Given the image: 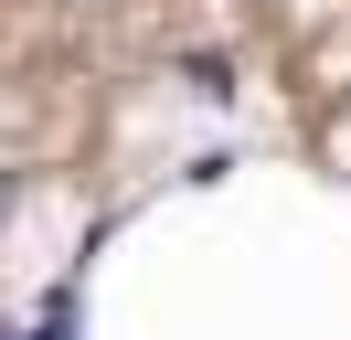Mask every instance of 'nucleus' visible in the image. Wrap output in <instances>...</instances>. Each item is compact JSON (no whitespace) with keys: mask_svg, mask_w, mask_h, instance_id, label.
Segmentation results:
<instances>
[]
</instances>
